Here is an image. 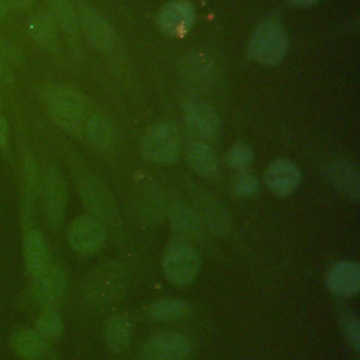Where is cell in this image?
Segmentation results:
<instances>
[{
	"mask_svg": "<svg viewBox=\"0 0 360 360\" xmlns=\"http://www.w3.org/2000/svg\"><path fill=\"white\" fill-rule=\"evenodd\" d=\"M128 285V276L124 266L108 262L98 266L87 278L84 295L93 307H110L120 301Z\"/></svg>",
	"mask_w": 360,
	"mask_h": 360,
	"instance_id": "1",
	"label": "cell"
},
{
	"mask_svg": "<svg viewBox=\"0 0 360 360\" xmlns=\"http://www.w3.org/2000/svg\"><path fill=\"white\" fill-rule=\"evenodd\" d=\"M86 111V98L75 89L60 87L48 97L49 117L55 124L68 131H77L84 125Z\"/></svg>",
	"mask_w": 360,
	"mask_h": 360,
	"instance_id": "2",
	"label": "cell"
},
{
	"mask_svg": "<svg viewBox=\"0 0 360 360\" xmlns=\"http://www.w3.org/2000/svg\"><path fill=\"white\" fill-rule=\"evenodd\" d=\"M288 35L277 21H264L253 32L249 42V53L264 65L278 63L287 53Z\"/></svg>",
	"mask_w": 360,
	"mask_h": 360,
	"instance_id": "3",
	"label": "cell"
},
{
	"mask_svg": "<svg viewBox=\"0 0 360 360\" xmlns=\"http://www.w3.org/2000/svg\"><path fill=\"white\" fill-rule=\"evenodd\" d=\"M180 132L172 122L156 124L145 134L141 142L143 158L156 165L174 162L180 155Z\"/></svg>",
	"mask_w": 360,
	"mask_h": 360,
	"instance_id": "4",
	"label": "cell"
},
{
	"mask_svg": "<svg viewBox=\"0 0 360 360\" xmlns=\"http://www.w3.org/2000/svg\"><path fill=\"white\" fill-rule=\"evenodd\" d=\"M200 256L186 240H174L167 245L163 256V271L174 285H187L194 281L200 270Z\"/></svg>",
	"mask_w": 360,
	"mask_h": 360,
	"instance_id": "5",
	"label": "cell"
},
{
	"mask_svg": "<svg viewBox=\"0 0 360 360\" xmlns=\"http://www.w3.org/2000/svg\"><path fill=\"white\" fill-rule=\"evenodd\" d=\"M191 353L188 339L177 332L152 336L141 349V360H187Z\"/></svg>",
	"mask_w": 360,
	"mask_h": 360,
	"instance_id": "6",
	"label": "cell"
},
{
	"mask_svg": "<svg viewBox=\"0 0 360 360\" xmlns=\"http://www.w3.org/2000/svg\"><path fill=\"white\" fill-rule=\"evenodd\" d=\"M80 193L86 208L98 219L112 221L117 217V204L111 190L97 176L82 179Z\"/></svg>",
	"mask_w": 360,
	"mask_h": 360,
	"instance_id": "7",
	"label": "cell"
},
{
	"mask_svg": "<svg viewBox=\"0 0 360 360\" xmlns=\"http://www.w3.org/2000/svg\"><path fill=\"white\" fill-rule=\"evenodd\" d=\"M105 228L93 217H77L68 229V242L73 250L91 255L101 249L105 242Z\"/></svg>",
	"mask_w": 360,
	"mask_h": 360,
	"instance_id": "8",
	"label": "cell"
},
{
	"mask_svg": "<svg viewBox=\"0 0 360 360\" xmlns=\"http://www.w3.org/2000/svg\"><path fill=\"white\" fill-rule=\"evenodd\" d=\"M66 183L58 167L51 166L44 174L42 180V200L45 215L53 226H58L65 214L66 208Z\"/></svg>",
	"mask_w": 360,
	"mask_h": 360,
	"instance_id": "9",
	"label": "cell"
},
{
	"mask_svg": "<svg viewBox=\"0 0 360 360\" xmlns=\"http://www.w3.org/2000/svg\"><path fill=\"white\" fill-rule=\"evenodd\" d=\"M195 21V8L187 0L169 1L159 13L158 25L169 37H183Z\"/></svg>",
	"mask_w": 360,
	"mask_h": 360,
	"instance_id": "10",
	"label": "cell"
},
{
	"mask_svg": "<svg viewBox=\"0 0 360 360\" xmlns=\"http://www.w3.org/2000/svg\"><path fill=\"white\" fill-rule=\"evenodd\" d=\"M188 129L201 139H212L219 132V118L211 104L204 100H188L184 105Z\"/></svg>",
	"mask_w": 360,
	"mask_h": 360,
	"instance_id": "11",
	"label": "cell"
},
{
	"mask_svg": "<svg viewBox=\"0 0 360 360\" xmlns=\"http://www.w3.org/2000/svg\"><path fill=\"white\" fill-rule=\"evenodd\" d=\"M79 24L89 42L98 51H110L115 42V32L110 22L96 8L84 6L80 8Z\"/></svg>",
	"mask_w": 360,
	"mask_h": 360,
	"instance_id": "12",
	"label": "cell"
},
{
	"mask_svg": "<svg viewBox=\"0 0 360 360\" xmlns=\"http://www.w3.org/2000/svg\"><path fill=\"white\" fill-rule=\"evenodd\" d=\"M195 212L202 225L211 229L219 236H225L231 232L232 222L225 205L210 194H198L194 197Z\"/></svg>",
	"mask_w": 360,
	"mask_h": 360,
	"instance_id": "13",
	"label": "cell"
},
{
	"mask_svg": "<svg viewBox=\"0 0 360 360\" xmlns=\"http://www.w3.org/2000/svg\"><path fill=\"white\" fill-rule=\"evenodd\" d=\"M300 180L301 173L298 167L287 159L274 160L264 173L267 187L280 197L291 194L298 187Z\"/></svg>",
	"mask_w": 360,
	"mask_h": 360,
	"instance_id": "14",
	"label": "cell"
},
{
	"mask_svg": "<svg viewBox=\"0 0 360 360\" xmlns=\"http://www.w3.org/2000/svg\"><path fill=\"white\" fill-rule=\"evenodd\" d=\"M326 176L342 194L357 201L360 195V176L357 166L346 159H336L328 165Z\"/></svg>",
	"mask_w": 360,
	"mask_h": 360,
	"instance_id": "15",
	"label": "cell"
},
{
	"mask_svg": "<svg viewBox=\"0 0 360 360\" xmlns=\"http://www.w3.org/2000/svg\"><path fill=\"white\" fill-rule=\"evenodd\" d=\"M169 221L176 235L188 240L204 238V225L197 212L184 202H174L169 208Z\"/></svg>",
	"mask_w": 360,
	"mask_h": 360,
	"instance_id": "16",
	"label": "cell"
},
{
	"mask_svg": "<svg viewBox=\"0 0 360 360\" xmlns=\"http://www.w3.org/2000/svg\"><path fill=\"white\" fill-rule=\"evenodd\" d=\"M326 284L330 291L340 297L356 295L360 287V270L357 263L339 262L333 264L328 271Z\"/></svg>",
	"mask_w": 360,
	"mask_h": 360,
	"instance_id": "17",
	"label": "cell"
},
{
	"mask_svg": "<svg viewBox=\"0 0 360 360\" xmlns=\"http://www.w3.org/2000/svg\"><path fill=\"white\" fill-rule=\"evenodd\" d=\"M34 280V292L42 304H53L66 288L65 273L58 266H48Z\"/></svg>",
	"mask_w": 360,
	"mask_h": 360,
	"instance_id": "18",
	"label": "cell"
},
{
	"mask_svg": "<svg viewBox=\"0 0 360 360\" xmlns=\"http://www.w3.org/2000/svg\"><path fill=\"white\" fill-rule=\"evenodd\" d=\"M24 257L25 267L34 278L38 277L49 266L46 243L39 231L30 229L27 232L24 240Z\"/></svg>",
	"mask_w": 360,
	"mask_h": 360,
	"instance_id": "19",
	"label": "cell"
},
{
	"mask_svg": "<svg viewBox=\"0 0 360 360\" xmlns=\"http://www.w3.org/2000/svg\"><path fill=\"white\" fill-rule=\"evenodd\" d=\"M186 158L194 172L202 177H215L218 174V159L215 152L202 142H193L186 149Z\"/></svg>",
	"mask_w": 360,
	"mask_h": 360,
	"instance_id": "20",
	"label": "cell"
},
{
	"mask_svg": "<svg viewBox=\"0 0 360 360\" xmlns=\"http://www.w3.org/2000/svg\"><path fill=\"white\" fill-rule=\"evenodd\" d=\"M28 30L34 41L46 49H55L58 45L56 21L51 11L42 10L34 14L30 20Z\"/></svg>",
	"mask_w": 360,
	"mask_h": 360,
	"instance_id": "21",
	"label": "cell"
},
{
	"mask_svg": "<svg viewBox=\"0 0 360 360\" xmlns=\"http://www.w3.org/2000/svg\"><path fill=\"white\" fill-rule=\"evenodd\" d=\"M105 342L107 346L115 352H124L131 342V322L127 315L117 314L105 322Z\"/></svg>",
	"mask_w": 360,
	"mask_h": 360,
	"instance_id": "22",
	"label": "cell"
},
{
	"mask_svg": "<svg viewBox=\"0 0 360 360\" xmlns=\"http://www.w3.org/2000/svg\"><path fill=\"white\" fill-rule=\"evenodd\" d=\"M84 131L87 139L98 149H108L117 141V131L104 115H93L84 124Z\"/></svg>",
	"mask_w": 360,
	"mask_h": 360,
	"instance_id": "23",
	"label": "cell"
},
{
	"mask_svg": "<svg viewBox=\"0 0 360 360\" xmlns=\"http://www.w3.org/2000/svg\"><path fill=\"white\" fill-rule=\"evenodd\" d=\"M135 207L146 221H156L162 215V198L159 190L150 184L143 183L136 188Z\"/></svg>",
	"mask_w": 360,
	"mask_h": 360,
	"instance_id": "24",
	"label": "cell"
},
{
	"mask_svg": "<svg viewBox=\"0 0 360 360\" xmlns=\"http://www.w3.org/2000/svg\"><path fill=\"white\" fill-rule=\"evenodd\" d=\"M14 350L25 360H37L45 353L44 338L32 329H21L14 335L13 339Z\"/></svg>",
	"mask_w": 360,
	"mask_h": 360,
	"instance_id": "25",
	"label": "cell"
},
{
	"mask_svg": "<svg viewBox=\"0 0 360 360\" xmlns=\"http://www.w3.org/2000/svg\"><path fill=\"white\" fill-rule=\"evenodd\" d=\"M191 312L190 305L181 300L165 298L152 302L148 307V316L155 321H176L188 316Z\"/></svg>",
	"mask_w": 360,
	"mask_h": 360,
	"instance_id": "26",
	"label": "cell"
},
{
	"mask_svg": "<svg viewBox=\"0 0 360 360\" xmlns=\"http://www.w3.org/2000/svg\"><path fill=\"white\" fill-rule=\"evenodd\" d=\"M49 11L56 24H59L68 34H75L79 27V17L72 0H46Z\"/></svg>",
	"mask_w": 360,
	"mask_h": 360,
	"instance_id": "27",
	"label": "cell"
},
{
	"mask_svg": "<svg viewBox=\"0 0 360 360\" xmlns=\"http://www.w3.org/2000/svg\"><path fill=\"white\" fill-rule=\"evenodd\" d=\"M35 326H37V332L42 338H48V339L58 338L62 333V328H63L59 315L51 309L39 315V318L35 322Z\"/></svg>",
	"mask_w": 360,
	"mask_h": 360,
	"instance_id": "28",
	"label": "cell"
},
{
	"mask_svg": "<svg viewBox=\"0 0 360 360\" xmlns=\"http://www.w3.org/2000/svg\"><path fill=\"white\" fill-rule=\"evenodd\" d=\"M24 180H25V201L27 205H32L38 191V170L37 163L31 155L24 159Z\"/></svg>",
	"mask_w": 360,
	"mask_h": 360,
	"instance_id": "29",
	"label": "cell"
},
{
	"mask_svg": "<svg viewBox=\"0 0 360 360\" xmlns=\"http://www.w3.org/2000/svg\"><path fill=\"white\" fill-rule=\"evenodd\" d=\"M252 159H253V152H252V149H250L248 145H245V143H236V145H233V146L228 150V153H226V156H225L226 165H228L229 167H233V169H238V170L246 169V167L250 165Z\"/></svg>",
	"mask_w": 360,
	"mask_h": 360,
	"instance_id": "30",
	"label": "cell"
},
{
	"mask_svg": "<svg viewBox=\"0 0 360 360\" xmlns=\"http://www.w3.org/2000/svg\"><path fill=\"white\" fill-rule=\"evenodd\" d=\"M211 68L212 65L208 62L207 58H193L190 59V62L186 65L184 69L190 80L204 83L211 76Z\"/></svg>",
	"mask_w": 360,
	"mask_h": 360,
	"instance_id": "31",
	"label": "cell"
},
{
	"mask_svg": "<svg viewBox=\"0 0 360 360\" xmlns=\"http://www.w3.org/2000/svg\"><path fill=\"white\" fill-rule=\"evenodd\" d=\"M257 179L250 173H242L233 181V191L240 197H250L257 191Z\"/></svg>",
	"mask_w": 360,
	"mask_h": 360,
	"instance_id": "32",
	"label": "cell"
},
{
	"mask_svg": "<svg viewBox=\"0 0 360 360\" xmlns=\"http://www.w3.org/2000/svg\"><path fill=\"white\" fill-rule=\"evenodd\" d=\"M21 49L8 39L0 38V59L4 63H21L22 62Z\"/></svg>",
	"mask_w": 360,
	"mask_h": 360,
	"instance_id": "33",
	"label": "cell"
},
{
	"mask_svg": "<svg viewBox=\"0 0 360 360\" xmlns=\"http://www.w3.org/2000/svg\"><path fill=\"white\" fill-rule=\"evenodd\" d=\"M342 325H343V329H345V333H346L347 339L350 340L353 347L356 350H359V346H360L359 321L354 316H352V315H345L343 319H342Z\"/></svg>",
	"mask_w": 360,
	"mask_h": 360,
	"instance_id": "34",
	"label": "cell"
},
{
	"mask_svg": "<svg viewBox=\"0 0 360 360\" xmlns=\"http://www.w3.org/2000/svg\"><path fill=\"white\" fill-rule=\"evenodd\" d=\"M0 148L3 150H7L8 148V124L6 117L0 114Z\"/></svg>",
	"mask_w": 360,
	"mask_h": 360,
	"instance_id": "35",
	"label": "cell"
},
{
	"mask_svg": "<svg viewBox=\"0 0 360 360\" xmlns=\"http://www.w3.org/2000/svg\"><path fill=\"white\" fill-rule=\"evenodd\" d=\"M13 80H14V75H13L11 69L8 68L7 63H4V62L0 59V83L11 84Z\"/></svg>",
	"mask_w": 360,
	"mask_h": 360,
	"instance_id": "36",
	"label": "cell"
},
{
	"mask_svg": "<svg viewBox=\"0 0 360 360\" xmlns=\"http://www.w3.org/2000/svg\"><path fill=\"white\" fill-rule=\"evenodd\" d=\"M7 3L20 10H30L37 3V0H7Z\"/></svg>",
	"mask_w": 360,
	"mask_h": 360,
	"instance_id": "37",
	"label": "cell"
},
{
	"mask_svg": "<svg viewBox=\"0 0 360 360\" xmlns=\"http://www.w3.org/2000/svg\"><path fill=\"white\" fill-rule=\"evenodd\" d=\"M8 11V3L7 0H0V18H3Z\"/></svg>",
	"mask_w": 360,
	"mask_h": 360,
	"instance_id": "38",
	"label": "cell"
},
{
	"mask_svg": "<svg viewBox=\"0 0 360 360\" xmlns=\"http://www.w3.org/2000/svg\"><path fill=\"white\" fill-rule=\"evenodd\" d=\"M295 6H300V7H307V6H311V4H314L315 1H318V0H291Z\"/></svg>",
	"mask_w": 360,
	"mask_h": 360,
	"instance_id": "39",
	"label": "cell"
},
{
	"mask_svg": "<svg viewBox=\"0 0 360 360\" xmlns=\"http://www.w3.org/2000/svg\"><path fill=\"white\" fill-rule=\"evenodd\" d=\"M0 107H1V96H0Z\"/></svg>",
	"mask_w": 360,
	"mask_h": 360,
	"instance_id": "40",
	"label": "cell"
}]
</instances>
